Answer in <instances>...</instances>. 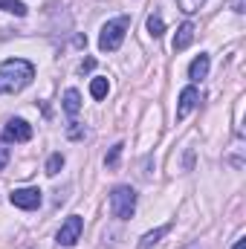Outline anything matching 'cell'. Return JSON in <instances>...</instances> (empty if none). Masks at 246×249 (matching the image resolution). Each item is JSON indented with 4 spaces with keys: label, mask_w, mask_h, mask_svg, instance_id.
<instances>
[{
    "label": "cell",
    "mask_w": 246,
    "mask_h": 249,
    "mask_svg": "<svg viewBox=\"0 0 246 249\" xmlns=\"http://www.w3.org/2000/svg\"><path fill=\"white\" fill-rule=\"evenodd\" d=\"M61 168H64V157H61V154H53V157L47 160V174H50V177H55Z\"/></svg>",
    "instance_id": "obj_17"
},
{
    "label": "cell",
    "mask_w": 246,
    "mask_h": 249,
    "mask_svg": "<svg viewBox=\"0 0 246 249\" xmlns=\"http://www.w3.org/2000/svg\"><path fill=\"white\" fill-rule=\"evenodd\" d=\"M148 32H151L154 38H159V35L165 32V23H162L159 15H151V18H148Z\"/></svg>",
    "instance_id": "obj_15"
},
{
    "label": "cell",
    "mask_w": 246,
    "mask_h": 249,
    "mask_svg": "<svg viewBox=\"0 0 246 249\" xmlns=\"http://www.w3.org/2000/svg\"><path fill=\"white\" fill-rule=\"evenodd\" d=\"M81 229H84V220L78 214H70L58 229V244L61 247H75V241L81 238Z\"/></svg>",
    "instance_id": "obj_4"
},
{
    "label": "cell",
    "mask_w": 246,
    "mask_h": 249,
    "mask_svg": "<svg viewBox=\"0 0 246 249\" xmlns=\"http://www.w3.org/2000/svg\"><path fill=\"white\" fill-rule=\"evenodd\" d=\"M6 162H9V148H3V145H0V171L6 168Z\"/></svg>",
    "instance_id": "obj_18"
},
{
    "label": "cell",
    "mask_w": 246,
    "mask_h": 249,
    "mask_svg": "<svg viewBox=\"0 0 246 249\" xmlns=\"http://www.w3.org/2000/svg\"><path fill=\"white\" fill-rule=\"evenodd\" d=\"M232 249H246V241H238V244H235Z\"/></svg>",
    "instance_id": "obj_20"
},
{
    "label": "cell",
    "mask_w": 246,
    "mask_h": 249,
    "mask_svg": "<svg viewBox=\"0 0 246 249\" xmlns=\"http://www.w3.org/2000/svg\"><path fill=\"white\" fill-rule=\"evenodd\" d=\"M191 41H194V23H191V20H185L183 26L177 29V35H174L171 47H174V53H183V50L191 47Z\"/></svg>",
    "instance_id": "obj_8"
},
{
    "label": "cell",
    "mask_w": 246,
    "mask_h": 249,
    "mask_svg": "<svg viewBox=\"0 0 246 249\" xmlns=\"http://www.w3.org/2000/svg\"><path fill=\"white\" fill-rule=\"evenodd\" d=\"M3 139L6 142H29L32 139V124L23 119H9L3 127Z\"/></svg>",
    "instance_id": "obj_6"
},
{
    "label": "cell",
    "mask_w": 246,
    "mask_h": 249,
    "mask_svg": "<svg viewBox=\"0 0 246 249\" xmlns=\"http://www.w3.org/2000/svg\"><path fill=\"white\" fill-rule=\"evenodd\" d=\"M93 67H96V61H93V58H87V61L81 64V72H90Z\"/></svg>",
    "instance_id": "obj_19"
},
{
    "label": "cell",
    "mask_w": 246,
    "mask_h": 249,
    "mask_svg": "<svg viewBox=\"0 0 246 249\" xmlns=\"http://www.w3.org/2000/svg\"><path fill=\"white\" fill-rule=\"evenodd\" d=\"M122 142H116V145H113V148H110V154H107V157H105V165H107V168H116V165H119V157H122Z\"/></svg>",
    "instance_id": "obj_16"
},
{
    "label": "cell",
    "mask_w": 246,
    "mask_h": 249,
    "mask_svg": "<svg viewBox=\"0 0 246 249\" xmlns=\"http://www.w3.org/2000/svg\"><path fill=\"white\" fill-rule=\"evenodd\" d=\"M197 105H200V90H197V87H185L183 93H180V105H177V119L183 122V119L188 116V113H191V110H194V107H197Z\"/></svg>",
    "instance_id": "obj_7"
},
{
    "label": "cell",
    "mask_w": 246,
    "mask_h": 249,
    "mask_svg": "<svg viewBox=\"0 0 246 249\" xmlns=\"http://www.w3.org/2000/svg\"><path fill=\"white\" fill-rule=\"evenodd\" d=\"M110 212L119 220L133 217V212H136V191L130 186H116L113 194H110Z\"/></svg>",
    "instance_id": "obj_3"
},
{
    "label": "cell",
    "mask_w": 246,
    "mask_h": 249,
    "mask_svg": "<svg viewBox=\"0 0 246 249\" xmlns=\"http://www.w3.org/2000/svg\"><path fill=\"white\" fill-rule=\"evenodd\" d=\"M206 75H209V55L200 53V55L191 61V67H188V78H191V81H203Z\"/></svg>",
    "instance_id": "obj_9"
},
{
    "label": "cell",
    "mask_w": 246,
    "mask_h": 249,
    "mask_svg": "<svg viewBox=\"0 0 246 249\" xmlns=\"http://www.w3.org/2000/svg\"><path fill=\"white\" fill-rule=\"evenodd\" d=\"M0 9H3V12H12V15H18V18L26 15V3H20V0H0Z\"/></svg>",
    "instance_id": "obj_13"
},
{
    "label": "cell",
    "mask_w": 246,
    "mask_h": 249,
    "mask_svg": "<svg viewBox=\"0 0 246 249\" xmlns=\"http://www.w3.org/2000/svg\"><path fill=\"white\" fill-rule=\"evenodd\" d=\"M203 3H206V0H177V9H180L183 15H194V12H200Z\"/></svg>",
    "instance_id": "obj_14"
},
{
    "label": "cell",
    "mask_w": 246,
    "mask_h": 249,
    "mask_svg": "<svg viewBox=\"0 0 246 249\" xmlns=\"http://www.w3.org/2000/svg\"><path fill=\"white\" fill-rule=\"evenodd\" d=\"M165 235H168V226H159V229L148 232V235L139 241V247H136V249H151L154 244H159V238H165Z\"/></svg>",
    "instance_id": "obj_11"
},
{
    "label": "cell",
    "mask_w": 246,
    "mask_h": 249,
    "mask_svg": "<svg viewBox=\"0 0 246 249\" xmlns=\"http://www.w3.org/2000/svg\"><path fill=\"white\" fill-rule=\"evenodd\" d=\"M130 29V18L122 15V18H113L102 26V35H99V50L102 53H116L124 41V32Z\"/></svg>",
    "instance_id": "obj_2"
},
{
    "label": "cell",
    "mask_w": 246,
    "mask_h": 249,
    "mask_svg": "<svg viewBox=\"0 0 246 249\" xmlns=\"http://www.w3.org/2000/svg\"><path fill=\"white\" fill-rule=\"evenodd\" d=\"M64 110H67L70 116H75V113L81 110V96H78V90H67V93H64Z\"/></svg>",
    "instance_id": "obj_10"
},
{
    "label": "cell",
    "mask_w": 246,
    "mask_h": 249,
    "mask_svg": "<svg viewBox=\"0 0 246 249\" xmlns=\"http://www.w3.org/2000/svg\"><path fill=\"white\" fill-rule=\"evenodd\" d=\"M107 90H110L107 78H93V81H90V96H93V99H105Z\"/></svg>",
    "instance_id": "obj_12"
},
{
    "label": "cell",
    "mask_w": 246,
    "mask_h": 249,
    "mask_svg": "<svg viewBox=\"0 0 246 249\" xmlns=\"http://www.w3.org/2000/svg\"><path fill=\"white\" fill-rule=\"evenodd\" d=\"M35 78V67L23 58H9L0 64V96L6 93H20L23 87H29Z\"/></svg>",
    "instance_id": "obj_1"
},
{
    "label": "cell",
    "mask_w": 246,
    "mask_h": 249,
    "mask_svg": "<svg viewBox=\"0 0 246 249\" xmlns=\"http://www.w3.org/2000/svg\"><path fill=\"white\" fill-rule=\"evenodd\" d=\"M9 203L18 206V209L32 212V209L41 206V191H38V188H15V191L9 194Z\"/></svg>",
    "instance_id": "obj_5"
}]
</instances>
